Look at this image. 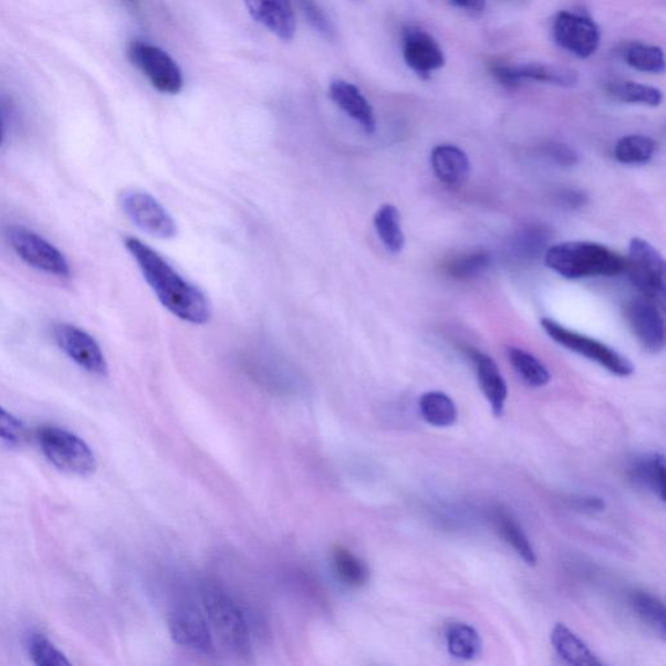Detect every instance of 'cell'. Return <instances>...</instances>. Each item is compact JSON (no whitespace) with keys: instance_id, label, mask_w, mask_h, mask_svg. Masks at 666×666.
Returning <instances> with one entry per match:
<instances>
[{"instance_id":"9a60e30c","label":"cell","mask_w":666,"mask_h":666,"mask_svg":"<svg viewBox=\"0 0 666 666\" xmlns=\"http://www.w3.org/2000/svg\"><path fill=\"white\" fill-rule=\"evenodd\" d=\"M656 302L635 298L627 303L626 318L636 339L648 353H660L665 346V322Z\"/></svg>"},{"instance_id":"d6986e66","label":"cell","mask_w":666,"mask_h":666,"mask_svg":"<svg viewBox=\"0 0 666 666\" xmlns=\"http://www.w3.org/2000/svg\"><path fill=\"white\" fill-rule=\"evenodd\" d=\"M435 176L447 185L462 184L470 174V160L460 147L454 145L436 146L431 153Z\"/></svg>"},{"instance_id":"ac0fdd59","label":"cell","mask_w":666,"mask_h":666,"mask_svg":"<svg viewBox=\"0 0 666 666\" xmlns=\"http://www.w3.org/2000/svg\"><path fill=\"white\" fill-rule=\"evenodd\" d=\"M474 368L478 377L480 389H482L488 404L491 405L496 417H501L506 409L508 387L504 376L496 362L483 352L477 350L468 351Z\"/></svg>"},{"instance_id":"44dd1931","label":"cell","mask_w":666,"mask_h":666,"mask_svg":"<svg viewBox=\"0 0 666 666\" xmlns=\"http://www.w3.org/2000/svg\"><path fill=\"white\" fill-rule=\"evenodd\" d=\"M627 476L635 486L664 501L665 458L660 454L635 457L628 465Z\"/></svg>"},{"instance_id":"74e56055","label":"cell","mask_w":666,"mask_h":666,"mask_svg":"<svg viewBox=\"0 0 666 666\" xmlns=\"http://www.w3.org/2000/svg\"><path fill=\"white\" fill-rule=\"evenodd\" d=\"M570 502H572V506L575 509H579L584 513L603 512L605 509L604 500L595 498V496H575Z\"/></svg>"},{"instance_id":"60d3db41","label":"cell","mask_w":666,"mask_h":666,"mask_svg":"<svg viewBox=\"0 0 666 666\" xmlns=\"http://www.w3.org/2000/svg\"><path fill=\"white\" fill-rule=\"evenodd\" d=\"M122 2L132 12H135V13L139 12V2H138V0H122Z\"/></svg>"},{"instance_id":"b9f144b4","label":"cell","mask_w":666,"mask_h":666,"mask_svg":"<svg viewBox=\"0 0 666 666\" xmlns=\"http://www.w3.org/2000/svg\"><path fill=\"white\" fill-rule=\"evenodd\" d=\"M3 138H4V127H3L2 117H0V146H2V144H3Z\"/></svg>"},{"instance_id":"5b68a950","label":"cell","mask_w":666,"mask_h":666,"mask_svg":"<svg viewBox=\"0 0 666 666\" xmlns=\"http://www.w3.org/2000/svg\"><path fill=\"white\" fill-rule=\"evenodd\" d=\"M547 335H549L554 343L566 347L568 351L574 352L586 357L592 362H596L613 375L620 377L631 376L634 373V366L631 361L614 351L613 347L599 342V340L582 335L580 332H575L564 327L558 322L544 318L540 321Z\"/></svg>"},{"instance_id":"4316f807","label":"cell","mask_w":666,"mask_h":666,"mask_svg":"<svg viewBox=\"0 0 666 666\" xmlns=\"http://www.w3.org/2000/svg\"><path fill=\"white\" fill-rule=\"evenodd\" d=\"M333 568L345 586L360 589L364 587L370 580V570L364 561L355 556L344 547H336L332 551Z\"/></svg>"},{"instance_id":"52a82bcc","label":"cell","mask_w":666,"mask_h":666,"mask_svg":"<svg viewBox=\"0 0 666 666\" xmlns=\"http://www.w3.org/2000/svg\"><path fill=\"white\" fill-rule=\"evenodd\" d=\"M6 236L14 253L31 268L56 278L71 277L70 263L62 251L32 229L10 226Z\"/></svg>"},{"instance_id":"83f0119b","label":"cell","mask_w":666,"mask_h":666,"mask_svg":"<svg viewBox=\"0 0 666 666\" xmlns=\"http://www.w3.org/2000/svg\"><path fill=\"white\" fill-rule=\"evenodd\" d=\"M631 605L636 616L665 639V608L660 599L649 594L647 591L635 590L631 595Z\"/></svg>"},{"instance_id":"8992f818","label":"cell","mask_w":666,"mask_h":666,"mask_svg":"<svg viewBox=\"0 0 666 666\" xmlns=\"http://www.w3.org/2000/svg\"><path fill=\"white\" fill-rule=\"evenodd\" d=\"M128 59L149 80L155 91L176 95L183 91L184 75L179 64L167 51L145 41H132Z\"/></svg>"},{"instance_id":"f1b7e54d","label":"cell","mask_w":666,"mask_h":666,"mask_svg":"<svg viewBox=\"0 0 666 666\" xmlns=\"http://www.w3.org/2000/svg\"><path fill=\"white\" fill-rule=\"evenodd\" d=\"M495 522L498 524L501 535L513 547L518 556L527 562L528 565L534 566L537 564V554L520 523L512 516L500 512V510L495 516Z\"/></svg>"},{"instance_id":"ba28073f","label":"cell","mask_w":666,"mask_h":666,"mask_svg":"<svg viewBox=\"0 0 666 666\" xmlns=\"http://www.w3.org/2000/svg\"><path fill=\"white\" fill-rule=\"evenodd\" d=\"M625 261V271L632 283L645 298L664 309L666 284L663 256L646 240L633 239Z\"/></svg>"},{"instance_id":"ffe728a7","label":"cell","mask_w":666,"mask_h":666,"mask_svg":"<svg viewBox=\"0 0 666 666\" xmlns=\"http://www.w3.org/2000/svg\"><path fill=\"white\" fill-rule=\"evenodd\" d=\"M551 642L556 654L570 665H603V662L595 655L594 651L564 624L554 625L551 633Z\"/></svg>"},{"instance_id":"f546056e","label":"cell","mask_w":666,"mask_h":666,"mask_svg":"<svg viewBox=\"0 0 666 666\" xmlns=\"http://www.w3.org/2000/svg\"><path fill=\"white\" fill-rule=\"evenodd\" d=\"M656 152L655 141L643 135H631L618 141L614 157L623 165L638 166L653 159Z\"/></svg>"},{"instance_id":"e0dca14e","label":"cell","mask_w":666,"mask_h":666,"mask_svg":"<svg viewBox=\"0 0 666 666\" xmlns=\"http://www.w3.org/2000/svg\"><path fill=\"white\" fill-rule=\"evenodd\" d=\"M329 97L362 129L373 135L376 131L374 108L357 86L342 79L333 80L329 86Z\"/></svg>"},{"instance_id":"8d00e7d4","label":"cell","mask_w":666,"mask_h":666,"mask_svg":"<svg viewBox=\"0 0 666 666\" xmlns=\"http://www.w3.org/2000/svg\"><path fill=\"white\" fill-rule=\"evenodd\" d=\"M547 157L562 167H570L579 163V155L565 144H550L545 146Z\"/></svg>"},{"instance_id":"cb8c5ba5","label":"cell","mask_w":666,"mask_h":666,"mask_svg":"<svg viewBox=\"0 0 666 666\" xmlns=\"http://www.w3.org/2000/svg\"><path fill=\"white\" fill-rule=\"evenodd\" d=\"M374 226L384 248L392 254L402 253L405 247V236L397 207L389 204L383 205L375 214Z\"/></svg>"},{"instance_id":"8fae6325","label":"cell","mask_w":666,"mask_h":666,"mask_svg":"<svg viewBox=\"0 0 666 666\" xmlns=\"http://www.w3.org/2000/svg\"><path fill=\"white\" fill-rule=\"evenodd\" d=\"M54 339L61 350L87 373L105 376L108 373L107 361L97 340L83 329L69 323L56 324Z\"/></svg>"},{"instance_id":"836d02e7","label":"cell","mask_w":666,"mask_h":666,"mask_svg":"<svg viewBox=\"0 0 666 666\" xmlns=\"http://www.w3.org/2000/svg\"><path fill=\"white\" fill-rule=\"evenodd\" d=\"M303 17L308 19L316 32H320L325 39L335 37V28H333L327 14L316 4L314 0H299Z\"/></svg>"},{"instance_id":"e575fe53","label":"cell","mask_w":666,"mask_h":666,"mask_svg":"<svg viewBox=\"0 0 666 666\" xmlns=\"http://www.w3.org/2000/svg\"><path fill=\"white\" fill-rule=\"evenodd\" d=\"M545 241L547 236L543 229H528V231H524L518 236V239L514 243L517 254H522L521 257L528 258L535 256L540 250L543 249Z\"/></svg>"},{"instance_id":"9c48e42d","label":"cell","mask_w":666,"mask_h":666,"mask_svg":"<svg viewBox=\"0 0 666 666\" xmlns=\"http://www.w3.org/2000/svg\"><path fill=\"white\" fill-rule=\"evenodd\" d=\"M118 204L133 225L141 231L157 237V239L169 240L177 235L175 219L163 207L157 198L145 190L129 188L118 196Z\"/></svg>"},{"instance_id":"d4e9b609","label":"cell","mask_w":666,"mask_h":666,"mask_svg":"<svg viewBox=\"0 0 666 666\" xmlns=\"http://www.w3.org/2000/svg\"><path fill=\"white\" fill-rule=\"evenodd\" d=\"M510 365L513 366L518 376L532 388L547 386L551 381V374L534 354L510 346L507 351Z\"/></svg>"},{"instance_id":"4fadbf2b","label":"cell","mask_w":666,"mask_h":666,"mask_svg":"<svg viewBox=\"0 0 666 666\" xmlns=\"http://www.w3.org/2000/svg\"><path fill=\"white\" fill-rule=\"evenodd\" d=\"M492 73L502 86L509 89L530 83V81L560 87H573L579 83V73L575 71L565 69V66L542 63L498 64L492 66Z\"/></svg>"},{"instance_id":"7a4b0ae2","label":"cell","mask_w":666,"mask_h":666,"mask_svg":"<svg viewBox=\"0 0 666 666\" xmlns=\"http://www.w3.org/2000/svg\"><path fill=\"white\" fill-rule=\"evenodd\" d=\"M545 264L565 279L616 277L626 261L616 251L590 241L556 243L545 251Z\"/></svg>"},{"instance_id":"3957f363","label":"cell","mask_w":666,"mask_h":666,"mask_svg":"<svg viewBox=\"0 0 666 666\" xmlns=\"http://www.w3.org/2000/svg\"><path fill=\"white\" fill-rule=\"evenodd\" d=\"M204 611L210 628L233 654L246 656L250 651V632L240 606L223 591L209 589L204 594Z\"/></svg>"},{"instance_id":"7402d4cb","label":"cell","mask_w":666,"mask_h":666,"mask_svg":"<svg viewBox=\"0 0 666 666\" xmlns=\"http://www.w3.org/2000/svg\"><path fill=\"white\" fill-rule=\"evenodd\" d=\"M605 91L614 101L631 105L658 107L664 100L660 89L634 81H613L606 85Z\"/></svg>"},{"instance_id":"30bf717a","label":"cell","mask_w":666,"mask_h":666,"mask_svg":"<svg viewBox=\"0 0 666 666\" xmlns=\"http://www.w3.org/2000/svg\"><path fill=\"white\" fill-rule=\"evenodd\" d=\"M553 39L568 53L587 59L601 46V29L583 14L562 11L553 22Z\"/></svg>"},{"instance_id":"6da1fadb","label":"cell","mask_w":666,"mask_h":666,"mask_svg":"<svg viewBox=\"0 0 666 666\" xmlns=\"http://www.w3.org/2000/svg\"><path fill=\"white\" fill-rule=\"evenodd\" d=\"M124 246L135 259L146 283L169 313L198 325L211 320L210 302L204 292L185 280L158 251L136 237H127Z\"/></svg>"},{"instance_id":"603a6c76","label":"cell","mask_w":666,"mask_h":666,"mask_svg":"<svg viewBox=\"0 0 666 666\" xmlns=\"http://www.w3.org/2000/svg\"><path fill=\"white\" fill-rule=\"evenodd\" d=\"M449 654L458 660L471 662L482 654V638L469 624H450L446 634Z\"/></svg>"},{"instance_id":"2e32d148","label":"cell","mask_w":666,"mask_h":666,"mask_svg":"<svg viewBox=\"0 0 666 666\" xmlns=\"http://www.w3.org/2000/svg\"><path fill=\"white\" fill-rule=\"evenodd\" d=\"M247 10L257 24L290 42L295 35V17L291 0H243Z\"/></svg>"},{"instance_id":"f35d334b","label":"cell","mask_w":666,"mask_h":666,"mask_svg":"<svg viewBox=\"0 0 666 666\" xmlns=\"http://www.w3.org/2000/svg\"><path fill=\"white\" fill-rule=\"evenodd\" d=\"M561 201L562 205L570 207V209H575V207L584 205L586 198H584V195H582L581 191L570 190L562 194Z\"/></svg>"},{"instance_id":"7c38bea8","label":"cell","mask_w":666,"mask_h":666,"mask_svg":"<svg viewBox=\"0 0 666 666\" xmlns=\"http://www.w3.org/2000/svg\"><path fill=\"white\" fill-rule=\"evenodd\" d=\"M168 627L177 645L196 651V653H212V633L209 621L196 605H176L168 614Z\"/></svg>"},{"instance_id":"5bb4252c","label":"cell","mask_w":666,"mask_h":666,"mask_svg":"<svg viewBox=\"0 0 666 666\" xmlns=\"http://www.w3.org/2000/svg\"><path fill=\"white\" fill-rule=\"evenodd\" d=\"M403 56L406 65L422 80L446 65V55L434 37L417 27H408L403 32Z\"/></svg>"},{"instance_id":"ab89813d","label":"cell","mask_w":666,"mask_h":666,"mask_svg":"<svg viewBox=\"0 0 666 666\" xmlns=\"http://www.w3.org/2000/svg\"><path fill=\"white\" fill-rule=\"evenodd\" d=\"M450 2L465 11L476 13L482 12L486 7V0H450Z\"/></svg>"},{"instance_id":"1f68e13d","label":"cell","mask_w":666,"mask_h":666,"mask_svg":"<svg viewBox=\"0 0 666 666\" xmlns=\"http://www.w3.org/2000/svg\"><path fill=\"white\" fill-rule=\"evenodd\" d=\"M29 654L35 665L40 666H70L71 662L59 651L46 636L33 634L29 639Z\"/></svg>"},{"instance_id":"4dcf8cb0","label":"cell","mask_w":666,"mask_h":666,"mask_svg":"<svg viewBox=\"0 0 666 666\" xmlns=\"http://www.w3.org/2000/svg\"><path fill=\"white\" fill-rule=\"evenodd\" d=\"M625 62L632 69L660 75L665 71V55L655 44L633 43L625 50Z\"/></svg>"},{"instance_id":"d6a6232c","label":"cell","mask_w":666,"mask_h":666,"mask_svg":"<svg viewBox=\"0 0 666 666\" xmlns=\"http://www.w3.org/2000/svg\"><path fill=\"white\" fill-rule=\"evenodd\" d=\"M491 263V257L485 251H476V253L466 254L456 259L450 264V273L457 279L477 278L483 273Z\"/></svg>"},{"instance_id":"d590c367","label":"cell","mask_w":666,"mask_h":666,"mask_svg":"<svg viewBox=\"0 0 666 666\" xmlns=\"http://www.w3.org/2000/svg\"><path fill=\"white\" fill-rule=\"evenodd\" d=\"M25 425L0 406V439L10 443H20L25 439Z\"/></svg>"},{"instance_id":"277c9868","label":"cell","mask_w":666,"mask_h":666,"mask_svg":"<svg viewBox=\"0 0 666 666\" xmlns=\"http://www.w3.org/2000/svg\"><path fill=\"white\" fill-rule=\"evenodd\" d=\"M43 455L59 470L87 477L97 469L91 447L77 435L59 427H42L37 433Z\"/></svg>"},{"instance_id":"484cf974","label":"cell","mask_w":666,"mask_h":666,"mask_svg":"<svg viewBox=\"0 0 666 666\" xmlns=\"http://www.w3.org/2000/svg\"><path fill=\"white\" fill-rule=\"evenodd\" d=\"M419 412L427 424L435 427H449L455 425L457 420V408L454 399L438 391L422 395Z\"/></svg>"}]
</instances>
